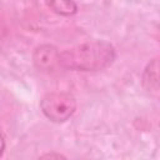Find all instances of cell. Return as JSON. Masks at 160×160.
<instances>
[{
	"mask_svg": "<svg viewBox=\"0 0 160 160\" xmlns=\"http://www.w3.org/2000/svg\"><path fill=\"white\" fill-rule=\"evenodd\" d=\"M46 5L59 15H72L76 12L78 6L72 0H45Z\"/></svg>",
	"mask_w": 160,
	"mask_h": 160,
	"instance_id": "5",
	"label": "cell"
},
{
	"mask_svg": "<svg viewBox=\"0 0 160 160\" xmlns=\"http://www.w3.org/2000/svg\"><path fill=\"white\" fill-rule=\"evenodd\" d=\"M115 56V49L110 42L95 40L60 51L59 65L75 71H99L110 66Z\"/></svg>",
	"mask_w": 160,
	"mask_h": 160,
	"instance_id": "1",
	"label": "cell"
},
{
	"mask_svg": "<svg viewBox=\"0 0 160 160\" xmlns=\"http://www.w3.org/2000/svg\"><path fill=\"white\" fill-rule=\"evenodd\" d=\"M4 150H5V136H4L2 129L0 126V156L4 154Z\"/></svg>",
	"mask_w": 160,
	"mask_h": 160,
	"instance_id": "6",
	"label": "cell"
},
{
	"mask_svg": "<svg viewBox=\"0 0 160 160\" xmlns=\"http://www.w3.org/2000/svg\"><path fill=\"white\" fill-rule=\"evenodd\" d=\"M60 51L52 45H40L34 50L32 61L39 70L51 71L59 65Z\"/></svg>",
	"mask_w": 160,
	"mask_h": 160,
	"instance_id": "3",
	"label": "cell"
},
{
	"mask_svg": "<svg viewBox=\"0 0 160 160\" xmlns=\"http://www.w3.org/2000/svg\"><path fill=\"white\" fill-rule=\"evenodd\" d=\"M42 114L54 122L69 120L76 110V100L69 92H49L40 100Z\"/></svg>",
	"mask_w": 160,
	"mask_h": 160,
	"instance_id": "2",
	"label": "cell"
},
{
	"mask_svg": "<svg viewBox=\"0 0 160 160\" xmlns=\"http://www.w3.org/2000/svg\"><path fill=\"white\" fill-rule=\"evenodd\" d=\"M42 158H62V156H61V155H59V154H58V155H54V154H49V155H44Z\"/></svg>",
	"mask_w": 160,
	"mask_h": 160,
	"instance_id": "7",
	"label": "cell"
},
{
	"mask_svg": "<svg viewBox=\"0 0 160 160\" xmlns=\"http://www.w3.org/2000/svg\"><path fill=\"white\" fill-rule=\"evenodd\" d=\"M142 86L146 91L158 94L159 91V71H158V60H152L148 64L142 72Z\"/></svg>",
	"mask_w": 160,
	"mask_h": 160,
	"instance_id": "4",
	"label": "cell"
}]
</instances>
